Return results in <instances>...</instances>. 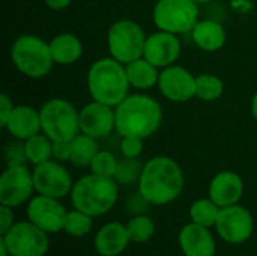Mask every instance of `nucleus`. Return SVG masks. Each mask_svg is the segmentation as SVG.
Returning a JSON list of instances; mask_svg holds the SVG:
<instances>
[{
  "label": "nucleus",
  "instance_id": "1",
  "mask_svg": "<svg viewBox=\"0 0 257 256\" xmlns=\"http://www.w3.org/2000/svg\"><path fill=\"white\" fill-rule=\"evenodd\" d=\"M184 186L185 177L181 164L167 155H157L143 164L137 190L151 205L163 207L176 201Z\"/></svg>",
  "mask_w": 257,
  "mask_h": 256
},
{
  "label": "nucleus",
  "instance_id": "2",
  "mask_svg": "<svg viewBox=\"0 0 257 256\" xmlns=\"http://www.w3.org/2000/svg\"><path fill=\"white\" fill-rule=\"evenodd\" d=\"M116 131L122 136L151 137L163 122L161 104L146 94H130L114 107Z\"/></svg>",
  "mask_w": 257,
  "mask_h": 256
},
{
  "label": "nucleus",
  "instance_id": "3",
  "mask_svg": "<svg viewBox=\"0 0 257 256\" xmlns=\"http://www.w3.org/2000/svg\"><path fill=\"white\" fill-rule=\"evenodd\" d=\"M87 91L92 100L116 107L130 95V81L125 65L114 57L95 60L87 71Z\"/></svg>",
  "mask_w": 257,
  "mask_h": 256
},
{
  "label": "nucleus",
  "instance_id": "4",
  "mask_svg": "<svg viewBox=\"0 0 257 256\" xmlns=\"http://www.w3.org/2000/svg\"><path fill=\"white\" fill-rule=\"evenodd\" d=\"M69 198L75 210H80L93 219L101 217L116 205L119 198V184L114 178L90 172L74 183Z\"/></svg>",
  "mask_w": 257,
  "mask_h": 256
},
{
  "label": "nucleus",
  "instance_id": "5",
  "mask_svg": "<svg viewBox=\"0 0 257 256\" xmlns=\"http://www.w3.org/2000/svg\"><path fill=\"white\" fill-rule=\"evenodd\" d=\"M11 60L23 75L33 80L47 77L54 65L50 42L32 33L20 35L12 42Z\"/></svg>",
  "mask_w": 257,
  "mask_h": 256
},
{
  "label": "nucleus",
  "instance_id": "6",
  "mask_svg": "<svg viewBox=\"0 0 257 256\" xmlns=\"http://www.w3.org/2000/svg\"><path fill=\"white\" fill-rule=\"evenodd\" d=\"M41 131L51 140H72L80 133V110L65 98H51L39 109Z\"/></svg>",
  "mask_w": 257,
  "mask_h": 256
},
{
  "label": "nucleus",
  "instance_id": "7",
  "mask_svg": "<svg viewBox=\"0 0 257 256\" xmlns=\"http://www.w3.org/2000/svg\"><path fill=\"white\" fill-rule=\"evenodd\" d=\"M146 33L143 27L134 20H117L114 21L107 32V47L110 56L126 65L145 53Z\"/></svg>",
  "mask_w": 257,
  "mask_h": 256
},
{
  "label": "nucleus",
  "instance_id": "8",
  "mask_svg": "<svg viewBox=\"0 0 257 256\" xmlns=\"http://www.w3.org/2000/svg\"><path fill=\"white\" fill-rule=\"evenodd\" d=\"M152 20L158 30L184 35L199 21V3L194 0H157Z\"/></svg>",
  "mask_w": 257,
  "mask_h": 256
},
{
  "label": "nucleus",
  "instance_id": "9",
  "mask_svg": "<svg viewBox=\"0 0 257 256\" xmlns=\"http://www.w3.org/2000/svg\"><path fill=\"white\" fill-rule=\"evenodd\" d=\"M0 238L5 241L11 256H45L50 249L48 234L30 220L15 222Z\"/></svg>",
  "mask_w": 257,
  "mask_h": 256
},
{
  "label": "nucleus",
  "instance_id": "10",
  "mask_svg": "<svg viewBox=\"0 0 257 256\" xmlns=\"http://www.w3.org/2000/svg\"><path fill=\"white\" fill-rule=\"evenodd\" d=\"M214 228L224 243L238 246L247 243L253 237L254 219L248 208L236 204L220 210Z\"/></svg>",
  "mask_w": 257,
  "mask_h": 256
},
{
  "label": "nucleus",
  "instance_id": "11",
  "mask_svg": "<svg viewBox=\"0 0 257 256\" xmlns=\"http://www.w3.org/2000/svg\"><path fill=\"white\" fill-rule=\"evenodd\" d=\"M35 193L33 174L26 164L6 166L0 175V204L17 208L29 202Z\"/></svg>",
  "mask_w": 257,
  "mask_h": 256
},
{
  "label": "nucleus",
  "instance_id": "12",
  "mask_svg": "<svg viewBox=\"0 0 257 256\" xmlns=\"http://www.w3.org/2000/svg\"><path fill=\"white\" fill-rule=\"evenodd\" d=\"M35 192L38 195L62 199L68 196L72 190V177L69 170L57 160H48L38 164L32 170Z\"/></svg>",
  "mask_w": 257,
  "mask_h": 256
},
{
  "label": "nucleus",
  "instance_id": "13",
  "mask_svg": "<svg viewBox=\"0 0 257 256\" xmlns=\"http://www.w3.org/2000/svg\"><path fill=\"white\" fill-rule=\"evenodd\" d=\"M26 214L27 220H30L47 234H57L65 228L68 211L60 204V199L36 193V196L27 202Z\"/></svg>",
  "mask_w": 257,
  "mask_h": 256
},
{
  "label": "nucleus",
  "instance_id": "14",
  "mask_svg": "<svg viewBox=\"0 0 257 256\" xmlns=\"http://www.w3.org/2000/svg\"><path fill=\"white\" fill-rule=\"evenodd\" d=\"M158 89L172 103H187L196 97V75L184 66L170 65L160 71Z\"/></svg>",
  "mask_w": 257,
  "mask_h": 256
},
{
  "label": "nucleus",
  "instance_id": "15",
  "mask_svg": "<svg viewBox=\"0 0 257 256\" xmlns=\"http://www.w3.org/2000/svg\"><path fill=\"white\" fill-rule=\"evenodd\" d=\"M116 130L114 107L92 100L80 110V133L104 139Z\"/></svg>",
  "mask_w": 257,
  "mask_h": 256
},
{
  "label": "nucleus",
  "instance_id": "16",
  "mask_svg": "<svg viewBox=\"0 0 257 256\" xmlns=\"http://www.w3.org/2000/svg\"><path fill=\"white\" fill-rule=\"evenodd\" d=\"M181 50L182 45L178 35L164 30H157L148 35L143 57H146L157 68L163 69L176 63L181 56Z\"/></svg>",
  "mask_w": 257,
  "mask_h": 256
},
{
  "label": "nucleus",
  "instance_id": "17",
  "mask_svg": "<svg viewBox=\"0 0 257 256\" xmlns=\"http://www.w3.org/2000/svg\"><path fill=\"white\" fill-rule=\"evenodd\" d=\"M208 195L220 208L236 205L244 196V181L233 170H221L211 180Z\"/></svg>",
  "mask_w": 257,
  "mask_h": 256
},
{
  "label": "nucleus",
  "instance_id": "18",
  "mask_svg": "<svg viewBox=\"0 0 257 256\" xmlns=\"http://www.w3.org/2000/svg\"><path fill=\"white\" fill-rule=\"evenodd\" d=\"M178 243L184 256H215L217 243L209 228L194 222L187 223L178 235Z\"/></svg>",
  "mask_w": 257,
  "mask_h": 256
},
{
  "label": "nucleus",
  "instance_id": "19",
  "mask_svg": "<svg viewBox=\"0 0 257 256\" xmlns=\"http://www.w3.org/2000/svg\"><path fill=\"white\" fill-rule=\"evenodd\" d=\"M131 243L126 225L108 222L101 226L93 238V247L99 256H119Z\"/></svg>",
  "mask_w": 257,
  "mask_h": 256
},
{
  "label": "nucleus",
  "instance_id": "20",
  "mask_svg": "<svg viewBox=\"0 0 257 256\" xmlns=\"http://www.w3.org/2000/svg\"><path fill=\"white\" fill-rule=\"evenodd\" d=\"M17 140H27L41 131V115L32 106L18 104L14 107L8 122L3 127Z\"/></svg>",
  "mask_w": 257,
  "mask_h": 256
},
{
  "label": "nucleus",
  "instance_id": "21",
  "mask_svg": "<svg viewBox=\"0 0 257 256\" xmlns=\"http://www.w3.org/2000/svg\"><path fill=\"white\" fill-rule=\"evenodd\" d=\"M190 33L197 48L206 53L218 51L226 44V30L215 20H199Z\"/></svg>",
  "mask_w": 257,
  "mask_h": 256
},
{
  "label": "nucleus",
  "instance_id": "22",
  "mask_svg": "<svg viewBox=\"0 0 257 256\" xmlns=\"http://www.w3.org/2000/svg\"><path fill=\"white\" fill-rule=\"evenodd\" d=\"M50 50L54 63L72 65L83 56V42L77 35L65 32L56 35L50 41Z\"/></svg>",
  "mask_w": 257,
  "mask_h": 256
},
{
  "label": "nucleus",
  "instance_id": "23",
  "mask_svg": "<svg viewBox=\"0 0 257 256\" xmlns=\"http://www.w3.org/2000/svg\"><path fill=\"white\" fill-rule=\"evenodd\" d=\"M128 81L131 88L137 91H149L158 86L160 78V68L151 63L146 57H139L125 65Z\"/></svg>",
  "mask_w": 257,
  "mask_h": 256
},
{
  "label": "nucleus",
  "instance_id": "24",
  "mask_svg": "<svg viewBox=\"0 0 257 256\" xmlns=\"http://www.w3.org/2000/svg\"><path fill=\"white\" fill-rule=\"evenodd\" d=\"M98 139L87 136L84 133H78L71 140V158L69 161L77 167L90 166L93 157L98 154Z\"/></svg>",
  "mask_w": 257,
  "mask_h": 256
},
{
  "label": "nucleus",
  "instance_id": "25",
  "mask_svg": "<svg viewBox=\"0 0 257 256\" xmlns=\"http://www.w3.org/2000/svg\"><path fill=\"white\" fill-rule=\"evenodd\" d=\"M24 149L27 161L33 166L42 164L53 158V140L44 133H38L24 140Z\"/></svg>",
  "mask_w": 257,
  "mask_h": 256
},
{
  "label": "nucleus",
  "instance_id": "26",
  "mask_svg": "<svg viewBox=\"0 0 257 256\" xmlns=\"http://www.w3.org/2000/svg\"><path fill=\"white\" fill-rule=\"evenodd\" d=\"M220 207L209 198H200L197 201H194L190 207V219L191 222L206 226V228H212L217 223L218 214H220Z\"/></svg>",
  "mask_w": 257,
  "mask_h": 256
},
{
  "label": "nucleus",
  "instance_id": "27",
  "mask_svg": "<svg viewBox=\"0 0 257 256\" xmlns=\"http://www.w3.org/2000/svg\"><path fill=\"white\" fill-rule=\"evenodd\" d=\"M224 92V83L220 77L211 72L196 75V98L211 103L217 101Z\"/></svg>",
  "mask_w": 257,
  "mask_h": 256
},
{
  "label": "nucleus",
  "instance_id": "28",
  "mask_svg": "<svg viewBox=\"0 0 257 256\" xmlns=\"http://www.w3.org/2000/svg\"><path fill=\"white\" fill-rule=\"evenodd\" d=\"M126 231L133 243L142 244L148 243L155 235L157 226L148 214H134L126 223Z\"/></svg>",
  "mask_w": 257,
  "mask_h": 256
},
{
  "label": "nucleus",
  "instance_id": "29",
  "mask_svg": "<svg viewBox=\"0 0 257 256\" xmlns=\"http://www.w3.org/2000/svg\"><path fill=\"white\" fill-rule=\"evenodd\" d=\"M93 228V217L80 211V210H72L68 211L66 220H65V228L63 232H66L71 237L80 238L87 235Z\"/></svg>",
  "mask_w": 257,
  "mask_h": 256
},
{
  "label": "nucleus",
  "instance_id": "30",
  "mask_svg": "<svg viewBox=\"0 0 257 256\" xmlns=\"http://www.w3.org/2000/svg\"><path fill=\"white\" fill-rule=\"evenodd\" d=\"M143 164L137 158H125L119 161L117 170L114 174V180L119 186H130L133 183H139V178L142 175Z\"/></svg>",
  "mask_w": 257,
  "mask_h": 256
},
{
  "label": "nucleus",
  "instance_id": "31",
  "mask_svg": "<svg viewBox=\"0 0 257 256\" xmlns=\"http://www.w3.org/2000/svg\"><path fill=\"white\" fill-rule=\"evenodd\" d=\"M117 164H119V160L114 157L113 152H110V151H98V154L93 157L89 167H90L92 174L113 178L116 170H117Z\"/></svg>",
  "mask_w": 257,
  "mask_h": 256
},
{
  "label": "nucleus",
  "instance_id": "32",
  "mask_svg": "<svg viewBox=\"0 0 257 256\" xmlns=\"http://www.w3.org/2000/svg\"><path fill=\"white\" fill-rule=\"evenodd\" d=\"M143 140L137 136H122L120 152L125 158H139L143 152Z\"/></svg>",
  "mask_w": 257,
  "mask_h": 256
},
{
  "label": "nucleus",
  "instance_id": "33",
  "mask_svg": "<svg viewBox=\"0 0 257 256\" xmlns=\"http://www.w3.org/2000/svg\"><path fill=\"white\" fill-rule=\"evenodd\" d=\"M5 161L6 166H18V164H26L27 155L24 149V142L18 140L15 143H11L5 149Z\"/></svg>",
  "mask_w": 257,
  "mask_h": 256
},
{
  "label": "nucleus",
  "instance_id": "34",
  "mask_svg": "<svg viewBox=\"0 0 257 256\" xmlns=\"http://www.w3.org/2000/svg\"><path fill=\"white\" fill-rule=\"evenodd\" d=\"M71 158V140H53V160L60 163Z\"/></svg>",
  "mask_w": 257,
  "mask_h": 256
},
{
  "label": "nucleus",
  "instance_id": "35",
  "mask_svg": "<svg viewBox=\"0 0 257 256\" xmlns=\"http://www.w3.org/2000/svg\"><path fill=\"white\" fill-rule=\"evenodd\" d=\"M151 204L140 195V192L137 190V193L134 196H130L128 198V202H126V208L131 214H145V211L148 210Z\"/></svg>",
  "mask_w": 257,
  "mask_h": 256
},
{
  "label": "nucleus",
  "instance_id": "36",
  "mask_svg": "<svg viewBox=\"0 0 257 256\" xmlns=\"http://www.w3.org/2000/svg\"><path fill=\"white\" fill-rule=\"evenodd\" d=\"M14 223H15V217L12 208L0 204V235L6 234L14 226Z\"/></svg>",
  "mask_w": 257,
  "mask_h": 256
},
{
  "label": "nucleus",
  "instance_id": "37",
  "mask_svg": "<svg viewBox=\"0 0 257 256\" xmlns=\"http://www.w3.org/2000/svg\"><path fill=\"white\" fill-rule=\"evenodd\" d=\"M15 104L12 103L11 97L6 94H0V127L3 128L5 124L8 122Z\"/></svg>",
  "mask_w": 257,
  "mask_h": 256
},
{
  "label": "nucleus",
  "instance_id": "38",
  "mask_svg": "<svg viewBox=\"0 0 257 256\" xmlns=\"http://www.w3.org/2000/svg\"><path fill=\"white\" fill-rule=\"evenodd\" d=\"M44 3L47 8L53 11H63L72 3V0H44Z\"/></svg>",
  "mask_w": 257,
  "mask_h": 256
},
{
  "label": "nucleus",
  "instance_id": "39",
  "mask_svg": "<svg viewBox=\"0 0 257 256\" xmlns=\"http://www.w3.org/2000/svg\"><path fill=\"white\" fill-rule=\"evenodd\" d=\"M251 115L257 121V91L256 94L253 95V98H251Z\"/></svg>",
  "mask_w": 257,
  "mask_h": 256
},
{
  "label": "nucleus",
  "instance_id": "40",
  "mask_svg": "<svg viewBox=\"0 0 257 256\" xmlns=\"http://www.w3.org/2000/svg\"><path fill=\"white\" fill-rule=\"evenodd\" d=\"M0 256H11L8 247H6V244H5V241L2 238H0Z\"/></svg>",
  "mask_w": 257,
  "mask_h": 256
},
{
  "label": "nucleus",
  "instance_id": "41",
  "mask_svg": "<svg viewBox=\"0 0 257 256\" xmlns=\"http://www.w3.org/2000/svg\"><path fill=\"white\" fill-rule=\"evenodd\" d=\"M196 3H199V5H203V3H208V2H211V0H194Z\"/></svg>",
  "mask_w": 257,
  "mask_h": 256
}]
</instances>
